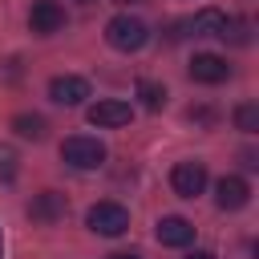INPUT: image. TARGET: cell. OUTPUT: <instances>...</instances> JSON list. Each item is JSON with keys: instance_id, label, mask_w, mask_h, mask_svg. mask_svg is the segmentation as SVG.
Returning <instances> with one entry per match:
<instances>
[{"instance_id": "6da1fadb", "label": "cell", "mask_w": 259, "mask_h": 259, "mask_svg": "<svg viewBox=\"0 0 259 259\" xmlns=\"http://www.w3.org/2000/svg\"><path fill=\"white\" fill-rule=\"evenodd\" d=\"M105 40H109L117 53H138V49L150 40V28H146L138 16H130V12H117V16L105 24Z\"/></svg>"}, {"instance_id": "7a4b0ae2", "label": "cell", "mask_w": 259, "mask_h": 259, "mask_svg": "<svg viewBox=\"0 0 259 259\" xmlns=\"http://www.w3.org/2000/svg\"><path fill=\"white\" fill-rule=\"evenodd\" d=\"M61 162L73 166V170H97L105 162V146L97 138H85V134H73L61 142Z\"/></svg>"}, {"instance_id": "3957f363", "label": "cell", "mask_w": 259, "mask_h": 259, "mask_svg": "<svg viewBox=\"0 0 259 259\" xmlns=\"http://www.w3.org/2000/svg\"><path fill=\"white\" fill-rule=\"evenodd\" d=\"M85 223H89V231H93V235L117 239V235H125V231H130V210H125L121 202H97V206H89Z\"/></svg>"}, {"instance_id": "277c9868", "label": "cell", "mask_w": 259, "mask_h": 259, "mask_svg": "<svg viewBox=\"0 0 259 259\" xmlns=\"http://www.w3.org/2000/svg\"><path fill=\"white\" fill-rule=\"evenodd\" d=\"M170 186L178 198H198L206 190V166L202 162H178L170 170Z\"/></svg>"}, {"instance_id": "5b68a950", "label": "cell", "mask_w": 259, "mask_h": 259, "mask_svg": "<svg viewBox=\"0 0 259 259\" xmlns=\"http://www.w3.org/2000/svg\"><path fill=\"white\" fill-rule=\"evenodd\" d=\"M85 117H89V125H97V130H113V125H125V121L134 117V109H130V101L105 97V101H93Z\"/></svg>"}, {"instance_id": "8992f818", "label": "cell", "mask_w": 259, "mask_h": 259, "mask_svg": "<svg viewBox=\"0 0 259 259\" xmlns=\"http://www.w3.org/2000/svg\"><path fill=\"white\" fill-rule=\"evenodd\" d=\"M214 202H219V210H243V206L251 202V186H247V178H239V174H223V178L214 182Z\"/></svg>"}, {"instance_id": "52a82bcc", "label": "cell", "mask_w": 259, "mask_h": 259, "mask_svg": "<svg viewBox=\"0 0 259 259\" xmlns=\"http://www.w3.org/2000/svg\"><path fill=\"white\" fill-rule=\"evenodd\" d=\"M28 28H32V32H40V36L61 32V28H65V8H61L57 0H36V4H32V12H28Z\"/></svg>"}, {"instance_id": "ba28073f", "label": "cell", "mask_w": 259, "mask_h": 259, "mask_svg": "<svg viewBox=\"0 0 259 259\" xmlns=\"http://www.w3.org/2000/svg\"><path fill=\"white\" fill-rule=\"evenodd\" d=\"M190 77H194L198 85H223V81L231 77V65H227L219 53H194V61H190Z\"/></svg>"}, {"instance_id": "9c48e42d", "label": "cell", "mask_w": 259, "mask_h": 259, "mask_svg": "<svg viewBox=\"0 0 259 259\" xmlns=\"http://www.w3.org/2000/svg\"><path fill=\"white\" fill-rule=\"evenodd\" d=\"M49 97H53L57 105H81V101L89 97V81H85V77H73V73L53 77V81H49Z\"/></svg>"}, {"instance_id": "30bf717a", "label": "cell", "mask_w": 259, "mask_h": 259, "mask_svg": "<svg viewBox=\"0 0 259 259\" xmlns=\"http://www.w3.org/2000/svg\"><path fill=\"white\" fill-rule=\"evenodd\" d=\"M158 243H162V247H190V243H194V223L182 219V214L158 219Z\"/></svg>"}, {"instance_id": "8fae6325", "label": "cell", "mask_w": 259, "mask_h": 259, "mask_svg": "<svg viewBox=\"0 0 259 259\" xmlns=\"http://www.w3.org/2000/svg\"><path fill=\"white\" fill-rule=\"evenodd\" d=\"M28 214H32L36 223H57V219L65 214V194H57V190H40V194L28 202Z\"/></svg>"}, {"instance_id": "7c38bea8", "label": "cell", "mask_w": 259, "mask_h": 259, "mask_svg": "<svg viewBox=\"0 0 259 259\" xmlns=\"http://www.w3.org/2000/svg\"><path fill=\"white\" fill-rule=\"evenodd\" d=\"M223 20H227V16H223L219 8H202V12H194V16L186 20V28H190L194 36H219V32H223Z\"/></svg>"}, {"instance_id": "4fadbf2b", "label": "cell", "mask_w": 259, "mask_h": 259, "mask_svg": "<svg viewBox=\"0 0 259 259\" xmlns=\"http://www.w3.org/2000/svg\"><path fill=\"white\" fill-rule=\"evenodd\" d=\"M138 101H142L150 113H158V109L166 105V85H158V81H138Z\"/></svg>"}, {"instance_id": "5bb4252c", "label": "cell", "mask_w": 259, "mask_h": 259, "mask_svg": "<svg viewBox=\"0 0 259 259\" xmlns=\"http://www.w3.org/2000/svg\"><path fill=\"white\" fill-rule=\"evenodd\" d=\"M12 130H16L20 138L40 142V138H45V117H40V113H16V117H12Z\"/></svg>"}, {"instance_id": "9a60e30c", "label": "cell", "mask_w": 259, "mask_h": 259, "mask_svg": "<svg viewBox=\"0 0 259 259\" xmlns=\"http://www.w3.org/2000/svg\"><path fill=\"white\" fill-rule=\"evenodd\" d=\"M235 130H243V134H259V105H255V101H243V105L235 109Z\"/></svg>"}, {"instance_id": "2e32d148", "label": "cell", "mask_w": 259, "mask_h": 259, "mask_svg": "<svg viewBox=\"0 0 259 259\" xmlns=\"http://www.w3.org/2000/svg\"><path fill=\"white\" fill-rule=\"evenodd\" d=\"M247 28H251L247 20H223V32H219V36H223V40H231V45H247V40H251V32H247Z\"/></svg>"}, {"instance_id": "e0dca14e", "label": "cell", "mask_w": 259, "mask_h": 259, "mask_svg": "<svg viewBox=\"0 0 259 259\" xmlns=\"http://www.w3.org/2000/svg\"><path fill=\"white\" fill-rule=\"evenodd\" d=\"M12 178H16V154L0 146V182H12Z\"/></svg>"}, {"instance_id": "ac0fdd59", "label": "cell", "mask_w": 259, "mask_h": 259, "mask_svg": "<svg viewBox=\"0 0 259 259\" xmlns=\"http://www.w3.org/2000/svg\"><path fill=\"white\" fill-rule=\"evenodd\" d=\"M109 259H142L138 251H117V255H109Z\"/></svg>"}, {"instance_id": "d6986e66", "label": "cell", "mask_w": 259, "mask_h": 259, "mask_svg": "<svg viewBox=\"0 0 259 259\" xmlns=\"http://www.w3.org/2000/svg\"><path fill=\"white\" fill-rule=\"evenodd\" d=\"M186 259H214V255H210V251H190Z\"/></svg>"}, {"instance_id": "ffe728a7", "label": "cell", "mask_w": 259, "mask_h": 259, "mask_svg": "<svg viewBox=\"0 0 259 259\" xmlns=\"http://www.w3.org/2000/svg\"><path fill=\"white\" fill-rule=\"evenodd\" d=\"M81 4H89V0H81Z\"/></svg>"}]
</instances>
